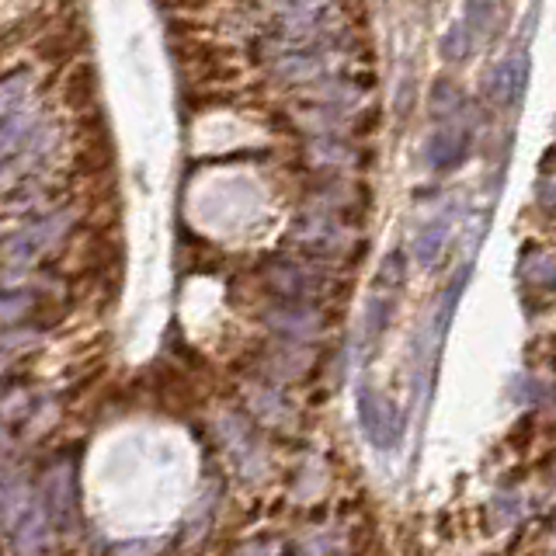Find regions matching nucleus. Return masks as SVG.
Listing matches in <instances>:
<instances>
[{"label": "nucleus", "mask_w": 556, "mask_h": 556, "mask_svg": "<svg viewBox=\"0 0 556 556\" xmlns=\"http://www.w3.org/2000/svg\"><path fill=\"white\" fill-rule=\"evenodd\" d=\"M469 147H473V136H469V129L456 126V122H445V126H439L425 143V161L431 170L439 174H448V170H459L466 164L469 156Z\"/></svg>", "instance_id": "1"}, {"label": "nucleus", "mask_w": 556, "mask_h": 556, "mask_svg": "<svg viewBox=\"0 0 556 556\" xmlns=\"http://www.w3.org/2000/svg\"><path fill=\"white\" fill-rule=\"evenodd\" d=\"M42 515L56 529H70L77 515V486H74V466L60 463L46 473V508Z\"/></svg>", "instance_id": "2"}, {"label": "nucleus", "mask_w": 556, "mask_h": 556, "mask_svg": "<svg viewBox=\"0 0 556 556\" xmlns=\"http://www.w3.org/2000/svg\"><path fill=\"white\" fill-rule=\"evenodd\" d=\"M295 233H300V248L306 254H317V257H330V254H341L344 251V226L334 213H309L300 219L295 226Z\"/></svg>", "instance_id": "3"}, {"label": "nucleus", "mask_w": 556, "mask_h": 556, "mask_svg": "<svg viewBox=\"0 0 556 556\" xmlns=\"http://www.w3.org/2000/svg\"><path fill=\"white\" fill-rule=\"evenodd\" d=\"M532 77V60L526 49H515L501 60L494 70V101L501 109H518L521 98H526V87Z\"/></svg>", "instance_id": "4"}, {"label": "nucleus", "mask_w": 556, "mask_h": 556, "mask_svg": "<svg viewBox=\"0 0 556 556\" xmlns=\"http://www.w3.org/2000/svg\"><path fill=\"white\" fill-rule=\"evenodd\" d=\"M358 417H362V428L365 434L376 442V445H390L396 442L400 434V417L396 410L390 407V400H382L379 393L372 390H362L358 393Z\"/></svg>", "instance_id": "5"}, {"label": "nucleus", "mask_w": 556, "mask_h": 556, "mask_svg": "<svg viewBox=\"0 0 556 556\" xmlns=\"http://www.w3.org/2000/svg\"><path fill=\"white\" fill-rule=\"evenodd\" d=\"M448 237H452V219L448 216H434V219L421 223V230H417L414 240H410V254H414L417 265L431 268L434 261L445 254Z\"/></svg>", "instance_id": "6"}, {"label": "nucleus", "mask_w": 556, "mask_h": 556, "mask_svg": "<svg viewBox=\"0 0 556 556\" xmlns=\"http://www.w3.org/2000/svg\"><path fill=\"white\" fill-rule=\"evenodd\" d=\"M497 11H501V0H466L463 25L473 31V39H480V35H486L497 22Z\"/></svg>", "instance_id": "7"}, {"label": "nucleus", "mask_w": 556, "mask_h": 556, "mask_svg": "<svg viewBox=\"0 0 556 556\" xmlns=\"http://www.w3.org/2000/svg\"><path fill=\"white\" fill-rule=\"evenodd\" d=\"M473 46H477L473 31H469L463 22L448 25V31L442 35V60H445V63H463V60L469 56V49H473Z\"/></svg>", "instance_id": "8"}, {"label": "nucleus", "mask_w": 556, "mask_h": 556, "mask_svg": "<svg viewBox=\"0 0 556 556\" xmlns=\"http://www.w3.org/2000/svg\"><path fill=\"white\" fill-rule=\"evenodd\" d=\"M31 306H35L31 292H0V327L17 324L22 317H28Z\"/></svg>", "instance_id": "9"}, {"label": "nucleus", "mask_w": 556, "mask_h": 556, "mask_svg": "<svg viewBox=\"0 0 556 556\" xmlns=\"http://www.w3.org/2000/svg\"><path fill=\"white\" fill-rule=\"evenodd\" d=\"M539 205L549 208V213H556V178L539 185Z\"/></svg>", "instance_id": "10"}]
</instances>
